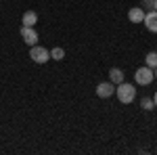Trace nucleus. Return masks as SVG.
<instances>
[{
    "mask_svg": "<svg viewBox=\"0 0 157 155\" xmlns=\"http://www.w3.org/2000/svg\"><path fill=\"white\" fill-rule=\"evenodd\" d=\"M115 95H117V101H120V103L128 105V103H132V101H134V96H136V90H134L132 84L121 82V84H117V88H115Z\"/></svg>",
    "mask_w": 157,
    "mask_h": 155,
    "instance_id": "nucleus-1",
    "label": "nucleus"
},
{
    "mask_svg": "<svg viewBox=\"0 0 157 155\" xmlns=\"http://www.w3.org/2000/svg\"><path fill=\"white\" fill-rule=\"evenodd\" d=\"M29 57H32V61H34V63L44 65V63H48V61H50V50H48V48H44V46L34 44V46L29 48Z\"/></svg>",
    "mask_w": 157,
    "mask_h": 155,
    "instance_id": "nucleus-2",
    "label": "nucleus"
},
{
    "mask_svg": "<svg viewBox=\"0 0 157 155\" xmlns=\"http://www.w3.org/2000/svg\"><path fill=\"white\" fill-rule=\"evenodd\" d=\"M155 80V73H153V69L151 67H138L136 69V73H134V82L138 84V86H149V84Z\"/></svg>",
    "mask_w": 157,
    "mask_h": 155,
    "instance_id": "nucleus-3",
    "label": "nucleus"
},
{
    "mask_svg": "<svg viewBox=\"0 0 157 155\" xmlns=\"http://www.w3.org/2000/svg\"><path fill=\"white\" fill-rule=\"evenodd\" d=\"M21 38H23L25 44H29V46H34V44H38V32L34 29V27H27V25H21Z\"/></svg>",
    "mask_w": 157,
    "mask_h": 155,
    "instance_id": "nucleus-4",
    "label": "nucleus"
},
{
    "mask_svg": "<svg viewBox=\"0 0 157 155\" xmlns=\"http://www.w3.org/2000/svg\"><path fill=\"white\" fill-rule=\"evenodd\" d=\"M115 95V84L111 82H101L97 86V96H101V99H109V96Z\"/></svg>",
    "mask_w": 157,
    "mask_h": 155,
    "instance_id": "nucleus-5",
    "label": "nucleus"
},
{
    "mask_svg": "<svg viewBox=\"0 0 157 155\" xmlns=\"http://www.w3.org/2000/svg\"><path fill=\"white\" fill-rule=\"evenodd\" d=\"M143 23H145V27L151 32V34H157V11H151L145 13V19H143Z\"/></svg>",
    "mask_w": 157,
    "mask_h": 155,
    "instance_id": "nucleus-6",
    "label": "nucleus"
},
{
    "mask_svg": "<svg viewBox=\"0 0 157 155\" xmlns=\"http://www.w3.org/2000/svg\"><path fill=\"white\" fill-rule=\"evenodd\" d=\"M128 19H130L132 23H143V19H145V9L132 6V9L128 11Z\"/></svg>",
    "mask_w": 157,
    "mask_h": 155,
    "instance_id": "nucleus-7",
    "label": "nucleus"
},
{
    "mask_svg": "<svg viewBox=\"0 0 157 155\" xmlns=\"http://www.w3.org/2000/svg\"><path fill=\"white\" fill-rule=\"evenodd\" d=\"M21 23L27 25V27H34L38 23V13L36 11H25L23 17H21Z\"/></svg>",
    "mask_w": 157,
    "mask_h": 155,
    "instance_id": "nucleus-8",
    "label": "nucleus"
},
{
    "mask_svg": "<svg viewBox=\"0 0 157 155\" xmlns=\"http://www.w3.org/2000/svg\"><path fill=\"white\" fill-rule=\"evenodd\" d=\"M109 82H111V84H115V86L124 82V72H121L120 67H113V69L109 72Z\"/></svg>",
    "mask_w": 157,
    "mask_h": 155,
    "instance_id": "nucleus-9",
    "label": "nucleus"
},
{
    "mask_svg": "<svg viewBox=\"0 0 157 155\" xmlns=\"http://www.w3.org/2000/svg\"><path fill=\"white\" fill-rule=\"evenodd\" d=\"M50 59H55V61H63L65 59V50L61 46H55L52 50H50Z\"/></svg>",
    "mask_w": 157,
    "mask_h": 155,
    "instance_id": "nucleus-10",
    "label": "nucleus"
},
{
    "mask_svg": "<svg viewBox=\"0 0 157 155\" xmlns=\"http://www.w3.org/2000/svg\"><path fill=\"white\" fill-rule=\"evenodd\" d=\"M145 61H147V67L155 69V67H157V52H155V50H151V52L145 57Z\"/></svg>",
    "mask_w": 157,
    "mask_h": 155,
    "instance_id": "nucleus-11",
    "label": "nucleus"
},
{
    "mask_svg": "<svg viewBox=\"0 0 157 155\" xmlns=\"http://www.w3.org/2000/svg\"><path fill=\"white\" fill-rule=\"evenodd\" d=\"M140 107L145 109V111H151V109L155 107V103H153L151 96H143V99H140Z\"/></svg>",
    "mask_w": 157,
    "mask_h": 155,
    "instance_id": "nucleus-12",
    "label": "nucleus"
},
{
    "mask_svg": "<svg viewBox=\"0 0 157 155\" xmlns=\"http://www.w3.org/2000/svg\"><path fill=\"white\" fill-rule=\"evenodd\" d=\"M140 9H149V11H151V9H153V0H143V6H140Z\"/></svg>",
    "mask_w": 157,
    "mask_h": 155,
    "instance_id": "nucleus-13",
    "label": "nucleus"
},
{
    "mask_svg": "<svg viewBox=\"0 0 157 155\" xmlns=\"http://www.w3.org/2000/svg\"><path fill=\"white\" fill-rule=\"evenodd\" d=\"M153 103H155V107H157V92L153 95Z\"/></svg>",
    "mask_w": 157,
    "mask_h": 155,
    "instance_id": "nucleus-14",
    "label": "nucleus"
},
{
    "mask_svg": "<svg viewBox=\"0 0 157 155\" xmlns=\"http://www.w3.org/2000/svg\"><path fill=\"white\" fill-rule=\"evenodd\" d=\"M153 11H157V0H153Z\"/></svg>",
    "mask_w": 157,
    "mask_h": 155,
    "instance_id": "nucleus-15",
    "label": "nucleus"
},
{
    "mask_svg": "<svg viewBox=\"0 0 157 155\" xmlns=\"http://www.w3.org/2000/svg\"><path fill=\"white\" fill-rule=\"evenodd\" d=\"M153 73H155V78H157V67H155V69H153Z\"/></svg>",
    "mask_w": 157,
    "mask_h": 155,
    "instance_id": "nucleus-16",
    "label": "nucleus"
}]
</instances>
